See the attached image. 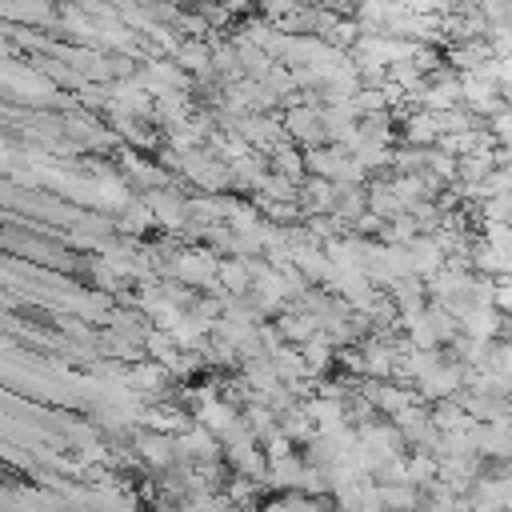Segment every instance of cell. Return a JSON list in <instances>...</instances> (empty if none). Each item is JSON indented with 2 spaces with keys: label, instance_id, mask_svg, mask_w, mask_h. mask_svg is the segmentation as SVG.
<instances>
[{
  "label": "cell",
  "instance_id": "cell-7",
  "mask_svg": "<svg viewBox=\"0 0 512 512\" xmlns=\"http://www.w3.org/2000/svg\"><path fill=\"white\" fill-rule=\"evenodd\" d=\"M248 264H220V280L232 288V292H244V284H248Z\"/></svg>",
  "mask_w": 512,
  "mask_h": 512
},
{
  "label": "cell",
  "instance_id": "cell-8",
  "mask_svg": "<svg viewBox=\"0 0 512 512\" xmlns=\"http://www.w3.org/2000/svg\"><path fill=\"white\" fill-rule=\"evenodd\" d=\"M508 416H512V400H508Z\"/></svg>",
  "mask_w": 512,
  "mask_h": 512
},
{
  "label": "cell",
  "instance_id": "cell-5",
  "mask_svg": "<svg viewBox=\"0 0 512 512\" xmlns=\"http://www.w3.org/2000/svg\"><path fill=\"white\" fill-rule=\"evenodd\" d=\"M488 136H492L496 148H512V112H508V108L488 120Z\"/></svg>",
  "mask_w": 512,
  "mask_h": 512
},
{
  "label": "cell",
  "instance_id": "cell-4",
  "mask_svg": "<svg viewBox=\"0 0 512 512\" xmlns=\"http://www.w3.org/2000/svg\"><path fill=\"white\" fill-rule=\"evenodd\" d=\"M380 500L388 512H416L420 508V488L416 484H380Z\"/></svg>",
  "mask_w": 512,
  "mask_h": 512
},
{
  "label": "cell",
  "instance_id": "cell-1",
  "mask_svg": "<svg viewBox=\"0 0 512 512\" xmlns=\"http://www.w3.org/2000/svg\"><path fill=\"white\" fill-rule=\"evenodd\" d=\"M504 332V316L496 308H472L460 316V336L468 340H500Z\"/></svg>",
  "mask_w": 512,
  "mask_h": 512
},
{
  "label": "cell",
  "instance_id": "cell-3",
  "mask_svg": "<svg viewBox=\"0 0 512 512\" xmlns=\"http://www.w3.org/2000/svg\"><path fill=\"white\" fill-rule=\"evenodd\" d=\"M492 172H496V148H484V152H472V156L460 160L456 184H484Z\"/></svg>",
  "mask_w": 512,
  "mask_h": 512
},
{
  "label": "cell",
  "instance_id": "cell-6",
  "mask_svg": "<svg viewBox=\"0 0 512 512\" xmlns=\"http://www.w3.org/2000/svg\"><path fill=\"white\" fill-rule=\"evenodd\" d=\"M492 308L500 316H512V276H500L496 288H492Z\"/></svg>",
  "mask_w": 512,
  "mask_h": 512
},
{
  "label": "cell",
  "instance_id": "cell-2",
  "mask_svg": "<svg viewBox=\"0 0 512 512\" xmlns=\"http://www.w3.org/2000/svg\"><path fill=\"white\" fill-rule=\"evenodd\" d=\"M408 260H412V276H420V280H432L444 268V252L432 236H416L408 244Z\"/></svg>",
  "mask_w": 512,
  "mask_h": 512
}]
</instances>
